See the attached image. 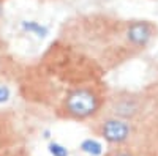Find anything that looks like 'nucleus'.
I'll return each instance as SVG.
<instances>
[{
  "mask_svg": "<svg viewBox=\"0 0 158 156\" xmlns=\"http://www.w3.org/2000/svg\"><path fill=\"white\" fill-rule=\"evenodd\" d=\"M100 134L101 137L108 142V144H112V145H122L123 142H127L130 139V134H131V126L127 120H122V118H108L101 125V129H100Z\"/></svg>",
  "mask_w": 158,
  "mask_h": 156,
  "instance_id": "f03ea898",
  "label": "nucleus"
},
{
  "mask_svg": "<svg viewBox=\"0 0 158 156\" xmlns=\"http://www.w3.org/2000/svg\"><path fill=\"white\" fill-rule=\"evenodd\" d=\"M108 156H133V154L128 153V151H123V150H117V151H114V153H111Z\"/></svg>",
  "mask_w": 158,
  "mask_h": 156,
  "instance_id": "1a4fd4ad",
  "label": "nucleus"
},
{
  "mask_svg": "<svg viewBox=\"0 0 158 156\" xmlns=\"http://www.w3.org/2000/svg\"><path fill=\"white\" fill-rule=\"evenodd\" d=\"M22 29L25 32L32 33V35L40 36V38H44L48 35V27H46V25H41V24H38L35 21H24L22 22Z\"/></svg>",
  "mask_w": 158,
  "mask_h": 156,
  "instance_id": "423d86ee",
  "label": "nucleus"
},
{
  "mask_svg": "<svg viewBox=\"0 0 158 156\" xmlns=\"http://www.w3.org/2000/svg\"><path fill=\"white\" fill-rule=\"evenodd\" d=\"M49 153L52 156H68V148L63 147L59 142H51L49 144Z\"/></svg>",
  "mask_w": 158,
  "mask_h": 156,
  "instance_id": "0eeeda50",
  "label": "nucleus"
},
{
  "mask_svg": "<svg viewBox=\"0 0 158 156\" xmlns=\"http://www.w3.org/2000/svg\"><path fill=\"white\" fill-rule=\"evenodd\" d=\"M2 11H3V6H2V2H0V14H2Z\"/></svg>",
  "mask_w": 158,
  "mask_h": 156,
  "instance_id": "9d476101",
  "label": "nucleus"
},
{
  "mask_svg": "<svg viewBox=\"0 0 158 156\" xmlns=\"http://www.w3.org/2000/svg\"><path fill=\"white\" fill-rule=\"evenodd\" d=\"M11 96V92H10V88L6 85H0V104H3L10 99Z\"/></svg>",
  "mask_w": 158,
  "mask_h": 156,
  "instance_id": "6e6552de",
  "label": "nucleus"
},
{
  "mask_svg": "<svg viewBox=\"0 0 158 156\" xmlns=\"http://www.w3.org/2000/svg\"><path fill=\"white\" fill-rule=\"evenodd\" d=\"M100 109V98L92 88L82 87L70 92L65 98V112L76 120H84L95 115Z\"/></svg>",
  "mask_w": 158,
  "mask_h": 156,
  "instance_id": "f257e3e1",
  "label": "nucleus"
},
{
  "mask_svg": "<svg viewBox=\"0 0 158 156\" xmlns=\"http://www.w3.org/2000/svg\"><path fill=\"white\" fill-rule=\"evenodd\" d=\"M81 148L84 153L90 154V156H101L103 154V145L101 142H98L97 139H85L81 142Z\"/></svg>",
  "mask_w": 158,
  "mask_h": 156,
  "instance_id": "39448f33",
  "label": "nucleus"
},
{
  "mask_svg": "<svg viewBox=\"0 0 158 156\" xmlns=\"http://www.w3.org/2000/svg\"><path fill=\"white\" fill-rule=\"evenodd\" d=\"M139 112V104L136 99L133 98H122L118 99L114 107H112V114L115 118H122V120H131L133 117H136Z\"/></svg>",
  "mask_w": 158,
  "mask_h": 156,
  "instance_id": "20e7f679",
  "label": "nucleus"
},
{
  "mask_svg": "<svg viewBox=\"0 0 158 156\" xmlns=\"http://www.w3.org/2000/svg\"><path fill=\"white\" fill-rule=\"evenodd\" d=\"M155 35L153 25L146 21H135L128 25V29L125 32V36L131 46L135 47H146L152 41V38Z\"/></svg>",
  "mask_w": 158,
  "mask_h": 156,
  "instance_id": "7ed1b4c3",
  "label": "nucleus"
}]
</instances>
